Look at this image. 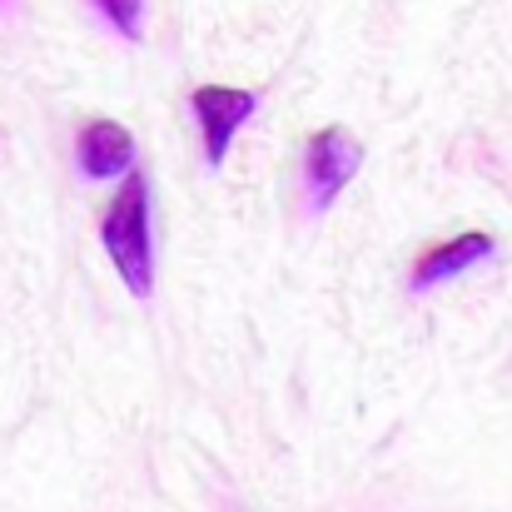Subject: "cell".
I'll use <instances>...</instances> for the list:
<instances>
[{"label": "cell", "mask_w": 512, "mask_h": 512, "mask_svg": "<svg viewBox=\"0 0 512 512\" xmlns=\"http://www.w3.org/2000/svg\"><path fill=\"white\" fill-rule=\"evenodd\" d=\"M100 239H105V254H110L115 274L125 279V289L135 299H150L155 294V234H150V179L140 170L125 174V184L105 204Z\"/></svg>", "instance_id": "obj_1"}, {"label": "cell", "mask_w": 512, "mask_h": 512, "mask_svg": "<svg viewBox=\"0 0 512 512\" xmlns=\"http://www.w3.org/2000/svg\"><path fill=\"white\" fill-rule=\"evenodd\" d=\"M358 165H363V145H358L348 130L329 125V130H314V135H309L304 179H309V204H314V214H329V209H334V199L348 189V179L358 174Z\"/></svg>", "instance_id": "obj_2"}, {"label": "cell", "mask_w": 512, "mask_h": 512, "mask_svg": "<svg viewBox=\"0 0 512 512\" xmlns=\"http://www.w3.org/2000/svg\"><path fill=\"white\" fill-rule=\"evenodd\" d=\"M194 115H199V135H204V165L219 170L229 160V145L234 135L254 120L259 110V95L254 90H234V85H199L189 95Z\"/></svg>", "instance_id": "obj_3"}, {"label": "cell", "mask_w": 512, "mask_h": 512, "mask_svg": "<svg viewBox=\"0 0 512 512\" xmlns=\"http://www.w3.org/2000/svg\"><path fill=\"white\" fill-rule=\"evenodd\" d=\"M75 165L85 179H125L135 170V135L115 120H90L75 140Z\"/></svg>", "instance_id": "obj_4"}, {"label": "cell", "mask_w": 512, "mask_h": 512, "mask_svg": "<svg viewBox=\"0 0 512 512\" xmlns=\"http://www.w3.org/2000/svg\"><path fill=\"white\" fill-rule=\"evenodd\" d=\"M493 234H458V239H448V244H438V249H428L418 264H413V279H408V289L413 294H428L433 284H443V279H458V274H468V269H478L483 259H493Z\"/></svg>", "instance_id": "obj_5"}, {"label": "cell", "mask_w": 512, "mask_h": 512, "mask_svg": "<svg viewBox=\"0 0 512 512\" xmlns=\"http://www.w3.org/2000/svg\"><path fill=\"white\" fill-rule=\"evenodd\" d=\"M125 40H140L145 35V0H90Z\"/></svg>", "instance_id": "obj_6"}]
</instances>
